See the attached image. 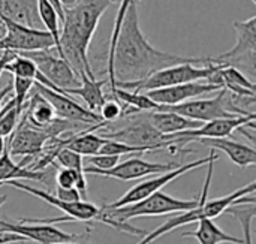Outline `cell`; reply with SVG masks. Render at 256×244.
<instances>
[{"label": "cell", "instance_id": "15", "mask_svg": "<svg viewBox=\"0 0 256 244\" xmlns=\"http://www.w3.org/2000/svg\"><path fill=\"white\" fill-rule=\"evenodd\" d=\"M33 88L40 93L52 106L54 112L57 117L69 120V122H75V123H84V124H99L104 123L99 117V114L92 112L90 110L84 108L82 105H80L78 102H75L69 94L66 93H58L56 90H51L39 82L34 81Z\"/></svg>", "mask_w": 256, "mask_h": 244}, {"label": "cell", "instance_id": "10", "mask_svg": "<svg viewBox=\"0 0 256 244\" xmlns=\"http://www.w3.org/2000/svg\"><path fill=\"white\" fill-rule=\"evenodd\" d=\"M218 153L216 150H212V153L208 154V158H204V159H198L195 162H189V164H184V165H180L168 172H164V174H159L158 177H153L150 180H146L136 186H134L132 189H129L123 196H120L117 201L111 202V204H106L104 206L105 210H114V208H120L123 206H129V204H134V202H138L147 196H150L154 192H159L162 190V188H165L168 183L174 182L176 178L182 177L183 174H188L189 171L195 170V168H201L202 165H207L208 162L212 160H218Z\"/></svg>", "mask_w": 256, "mask_h": 244}, {"label": "cell", "instance_id": "25", "mask_svg": "<svg viewBox=\"0 0 256 244\" xmlns=\"http://www.w3.org/2000/svg\"><path fill=\"white\" fill-rule=\"evenodd\" d=\"M10 180H36V182H44L46 183V174L42 171H33L24 166H20L15 164L8 152L0 156V186L6 182Z\"/></svg>", "mask_w": 256, "mask_h": 244}, {"label": "cell", "instance_id": "41", "mask_svg": "<svg viewBox=\"0 0 256 244\" xmlns=\"http://www.w3.org/2000/svg\"><path fill=\"white\" fill-rule=\"evenodd\" d=\"M58 2H60L62 8L64 9V8H70V6H74L78 0H58Z\"/></svg>", "mask_w": 256, "mask_h": 244}, {"label": "cell", "instance_id": "30", "mask_svg": "<svg viewBox=\"0 0 256 244\" xmlns=\"http://www.w3.org/2000/svg\"><path fill=\"white\" fill-rule=\"evenodd\" d=\"M54 166H62V168H68V170H74V171H84V162H82V156H80L78 153L63 147L57 152V154L54 156L52 164Z\"/></svg>", "mask_w": 256, "mask_h": 244}, {"label": "cell", "instance_id": "31", "mask_svg": "<svg viewBox=\"0 0 256 244\" xmlns=\"http://www.w3.org/2000/svg\"><path fill=\"white\" fill-rule=\"evenodd\" d=\"M33 84H34V81L30 80V78L14 76V80H12V90L15 92V93H14L15 106H16V110H20L21 112L24 111V106H26L28 93H30L32 88H33Z\"/></svg>", "mask_w": 256, "mask_h": 244}, {"label": "cell", "instance_id": "39", "mask_svg": "<svg viewBox=\"0 0 256 244\" xmlns=\"http://www.w3.org/2000/svg\"><path fill=\"white\" fill-rule=\"evenodd\" d=\"M10 92H12V82H9V84H6L4 87L0 88V111H2V108H3L4 99L10 94Z\"/></svg>", "mask_w": 256, "mask_h": 244}, {"label": "cell", "instance_id": "14", "mask_svg": "<svg viewBox=\"0 0 256 244\" xmlns=\"http://www.w3.org/2000/svg\"><path fill=\"white\" fill-rule=\"evenodd\" d=\"M182 164L174 162V164H160V162H147L140 158H132L124 162H118L114 168L106 170V171H99L92 166H84V174H93V176H102V177H111L117 178L122 182H130L136 178H142L146 176H153V174H164L168 172Z\"/></svg>", "mask_w": 256, "mask_h": 244}, {"label": "cell", "instance_id": "27", "mask_svg": "<svg viewBox=\"0 0 256 244\" xmlns=\"http://www.w3.org/2000/svg\"><path fill=\"white\" fill-rule=\"evenodd\" d=\"M104 142H105V138H102L100 135H94L92 132H82V134L66 138L64 147L78 153L80 156H93V154H98Z\"/></svg>", "mask_w": 256, "mask_h": 244}, {"label": "cell", "instance_id": "22", "mask_svg": "<svg viewBox=\"0 0 256 244\" xmlns=\"http://www.w3.org/2000/svg\"><path fill=\"white\" fill-rule=\"evenodd\" d=\"M80 80H81V86L80 87H74V88H64L63 93L66 94H76L80 98H82V100L87 105V110H90L92 112H96L100 110L102 104L106 100V94L102 92V87L108 82V80H102L98 81L96 78L92 80L88 78L86 74H80Z\"/></svg>", "mask_w": 256, "mask_h": 244}, {"label": "cell", "instance_id": "6", "mask_svg": "<svg viewBox=\"0 0 256 244\" xmlns=\"http://www.w3.org/2000/svg\"><path fill=\"white\" fill-rule=\"evenodd\" d=\"M158 111H171L201 123L218 118H234L238 116L252 114L240 108L234 102L232 94L225 88H220L219 94L212 99H190L178 105H159Z\"/></svg>", "mask_w": 256, "mask_h": 244}, {"label": "cell", "instance_id": "18", "mask_svg": "<svg viewBox=\"0 0 256 244\" xmlns=\"http://www.w3.org/2000/svg\"><path fill=\"white\" fill-rule=\"evenodd\" d=\"M198 141L214 150L224 152L230 158V160L240 168L254 166L256 164V150L246 144H242L228 138H201Z\"/></svg>", "mask_w": 256, "mask_h": 244}, {"label": "cell", "instance_id": "12", "mask_svg": "<svg viewBox=\"0 0 256 244\" xmlns=\"http://www.w3.org/2000/svg\"><path fill=\"white\" fill-rule=\"evenodd\" d=\"M52 50V48H51ZM51 50H39V51H27L18 52L27 58H30L42 76H45L51 84L57 88H74L78 84V75L70 68V64L63 60L58 54L54 56Z\"/></svg>", "mask_w": 256, "mask_h": 244}, {"label": "cell", "instance_id": "26", "mask_svg": "<svg viewBox=\"0 0 256 244\" xmlns=\"http://www.w3.org/2000/svg\"><path fill=\"white\" fill-rule=\"evenodd\" d=\"M38 15L40 22L45 26V30L50 33L54 42V50L63 58L62 46H60V16L54 10V8L46 0H38ZM64 60V58H63Z\"/></svg>", "mask_w": 256, "mask_h": 244}, {"label": "cell", "instance_id": "16", "mask_svg": "<svg viewBox=\"0 0 256 244\" xmlns=\"http://www.w3.org/2000/svg\"><path fill=\"white\" fill-rule=\"evenodd\" d=\"M9 136H10L9 147H6L9 154L26 156L30 159L40 154L46 141L51 138L46 132L28 124L24 117L21 118V122L16 124V128Z\"/></svg>", "mask_w": 256, "mask_h": 244}, {"label": "cell", "instance_id": "43", "mask_svg": "<svg viewBox=\"0 0 256 244\" xmlns=\"http://www.w3.org/2000/svg\"><path fill=\"white\" fill-rule=\"evenodd\" d=\"M252 2H254V3H256V0H252Z\"/></svg>", "mask_w": 256, "mask_h": 244}, {"label": "cell", "instance_id": "29", "mask_svg": "<svg viewBox=\"0 0 256 244\" xmlns=\"http://www.w3.org/2000/svg\"><path fill=\"white\" fill-rule=\"evenodd\" d=\"M4 72H9V74H12L14 76L30 78V80H33V81H36L38 76L40 75V72L38 70L36 64H34L30 58H27V57H24V56H21V54H18V52L14 56V58H12L10 62L6 63Z\"/></svg>", "mask_w": 256, "mask_h": 244}, {"label": "cell", "instance_id": "34", "mask_svg": "<svg viewBox=\"0 0 256 244\" xmlns=\"http://www.w3.org/2000/svg\"><path fill=\"white\" fill-rule=\"evenodd\" d=\"M90 166L99 171H106L114 168L120 162V156H111V154H93L88 156Z\"/></svg>", "mask_w": 256, "mask_h": 244}, {"label": "cell", "instance_id": "28", "mask_svg": "<svg viewBox=\"0 0 256 244\" xmlns=\"http://www.w3.org/2000/svg\"><path fill=\"white\" fill-rule=\"evenodd\" d=\"M111 94L120 104L132 106V110L135 111H158L159 110V105L153 102L146 93H138V92H130V90L116 87L111 90Z\"/></svg>", "mask_w": 256, "mask_h": 244}, {"label": "cell", "instance_id": "37", "mask_svg": "<svg viewBox=\"0 0 256 244\" xmlns=\"http://www.w3.org/2000/svg\"><path fill=\"white\" fill-rule=\"evenodd\" d=\"M26 240L20 236L9 234V232H0V244H10V243H24Z\"/></svg>", "mask_w": 256, "mask_h": 244}, {"label": "cell", "instance_id": "40", "mask_svg": "<svg viewBox=\"0 0 256 244\" xmlns=\"http://www.w3.org/2000/svg\"><path fill=\"white\" fill-rule=\"evenodd\" d=\"M46 2L54 8V10H56L57 15L60 16V21H63V8H62L60 2H58V0H46Z\"/></svg>", "mask_w": 256, "mask_h": 244}, {"label": "cell", "instance_id": "20", "mask_svg": "<svg viewBox=\"0 0 256 244\" xmlns=\"http://www.w3.org/2000/svg\"><path fill=\"white\" fill-rule=\"evenodd\" d=\"M147 118L150 124L162 135H172L182 130L196 129L202 124L201 122L190 120L171 111H147Z\"/></svg>", "mask_w": 256, "mask_h": 244}, {"label": "cell", "instance_id": "8", "mask_svg": "<svg viewBox=\"0 0 256 244\" xmlns=\"http://www.w3.org/2000/svg\"><path fill=\"white\" fill-rule=\"evenodd\" d=\"M135 112V116L130 114V117L128 118L126 124L114 132H106L102 134L100 136L105 140H114V141H120L129 146H135V147H142L147 148L148 152L156 150V148H164V147H170L172 146L171 140L166 138V135L159 134L148 122L147 118V111L144 114Z\"/></svg>", "mask_w": 256, "mask_h": 244}, {"label": "cell", "instance_id": "7", "mask_svg": "<svg viewBox=\"0 0 256 244\" xmlns=\"http://www.w3.org/2000/svg\"><path fill=\"white\" fill-rule=\"evenodd\" d=\"M232 26L237 33L236 46L212 60L214 63L232 66L243 74L246 70L250 81H254L256 78V16H250L246 21H236Z\"/></svg>", "mask_w": 256, "mask_h": 244}, {"label": "cell", "instance_id": "17", "mask_svg": "<svg viewBox=\"0 0 256 244\" xmlns=\"http://www.w3.org/2000/svg\"><path fill=\"white\" fill-rule=\"evenodd\" d=\"M220 88H222L220 86L210 84L207 81H192V82L177 84V86H171V87L148 90V92H146V94L158 105H178L182 102L196 99L200 96L218 92Z\"/></svg>", "mask_w": 256, "mask_h": 244}, {"label": "cell", "instance_id": "32", "mask_svg": "<svg viewBox=\"0 0 256 244\" xmlns=\"http://www.w3.org/2000/svg\"><path fill=\"white\" fill-rule=\"evenodd\" d=\"M148 152L147 148L142 147H135V146H129L120 141H114V140H105L104 146L99 148L98 154H111V156H122V154H130V153H146Z\"/></svg>", "mask_w": 256, "mask_h": 244}, {"label": "cell", "instance_id": "33", "mask_svg": "<svg viewBox=\"0 0 256 244\" xmlns=\"http://www.w3.org/2000/svg\"><path fill=\"white\" fill-rule=\"evenodd\" d=\"M123 112H124L123 104H120V102H118L117 99H114V98H112V99H106V100L102 104L100 110L98 111L100 120L105 122V123H112V122H116L117 118H120V117L123 116Z\"/></svg>", "mask_w": 256, "mask_h": 244}, {"label": "cell", "instance_id": "19", "mask_svg": "<svg viewBox=\"0 0 256 244\" xmlns=\"http://www.w3.org/2000/svg\"><path fill=\"white\" fill-rule=\"evenodd\" d=\"M0 16L32 28L40 26L38 0H0Z\"/></svg>", "mask_w": 256, "mask_h": 244}, {"label": "cell", "instance_id": "1", "mask_svg": "<svg viewBox=\"0 0 256 244\" xmlns=\"http://www.w3.org/2000/svg\"><path fill=\"white\" fill-rule=\"evenodd\" d=\"M138 2L140 0H134L124 14L116 40L112 60L106 69L111 90L116 88L117 82L141 81L170 66L182 63L204 64L207 62V57H183L154 48L141 32Z\"/></svg>", "mask_w": 256, "mask_h": 244}, {"label": "cell", "instance_id": "21", "mask_svg": "<svg viewBox=\"0 0 256 244\" xmlns=\"http://www.w3.org/2000/svg\"><path fill=\"white\" fill-rule=\"evenodd\" d=\"M30 98H27V110L26 114L22 116L28 124L33 128H38L40 130H45L54 120H56V112L51 106V104L34 88L30 92Z\"/></svg>", "mask_w": 256, "mask_h": 244}, {"label": "cell", "instance_id": "23", "mask_svg": "<svg viewBox=\"0 0 256 244\" xmlns=\"http://www.w3.org/2000/svg\"><path fill=\"white\" fill-rule=\"evenodd\" d=\"M218 76L220 80L222 88L228 90L231 94L238 98H255V82L248 78L243 72L232 66H225L219 69Z\"/></svg>", "mask_w": 256, "mask_h": 244}, {"label": "cell", "instance_id": "2", "mask_svg": "<svg viewBox=\"0 0 256 244\" xmlns=\"http://www.w3.org/2000/svg\"><path fill=\"white\" fill-rule=\"evenodd\" d=\"M116 0H78L74 6L63 9V30L60 32V46L63 58L75 74H86L94 80L88 62V48L104 12Z\"/></svg>", "mask_w": 256, "mask_h": 244}, {"label": "cell", "instance_id": "42", "mask_svg": "<svg viewBox=\"0 0 256 244\" xmlns=\"http://www.w3.org/2000/svg\"><path fill=\"white\" fill-rule=\"evenodd\" d=\"M58 244H76V243H74V242H69V243H58Z\"/></svg>", "mask_w": 256, "mask_h": 244}, {"label": "cell", "instance_id": "35", "mask_svg": "<svg viewBox=\"0 0 256 244\" xmlns=\"http://www.w3.org/2000/svg\"><path fill=\"white\" fill-rule=\"evenodd\" d=\"M56 183H57L58 188H63V189L75 188V174H74V171L60 166L57 170V174H56Z\"/></svg>", "mask_w": 256, "mask_h": 244}, {"label": "cell", "instance_id": "24", "mask_svg": "<svg viewBox=\"0 0 256 244\" xmlns=\"http://www.w3.org/2000/svg\"><path fill=\"white\" fill-rule=\"evenodd\" d=\"M183 237H192L200 244H243L244 242L238 237H232L220 230L213 219H201L198 220V230L194 232H184Z\"/></svg>", "mask_w": 256, "mask_h": 244}, {"label": "cell", "instance_id": "13", "mask_svg": "<svg viewBox=\"0 0 256 244\" xmlns=\"http://www.w3.org/2000/svg\"><path fill=\"white\" fill-rule=\"evenodd\" d=\"M255 112L249 116H238L234 118H218V120L206 122L196 129L182 130L172 135H166V138L171 140L174 146H184L190 141L201 140V138H228L234 130H238L242 126L255 122Z\"/></svg>", "mask_w": 256, "mask_h": 244}, {"label": "cell", "instance_id": "36", "mask_svg": "<svg viewBox=\"0 0 256 244\" xmlns=\"http://www.w3.org/2000/svg\"><path fill=\"white\" fill-rule=\"evenodd\" d=\"M56 198L62 200V201H66V202H75V201H81V195L78 194V190L75 188H70V189H63V188H58L57 186V190H56ZM84 201V200H82Z\"/></svg>", "mask_w": 256, "mask_h": 244}, {"label": "cell", "instance_id": "3", "mask_svg": "<svg viewBox=\"0 0 256 244\" xmlns=\"http://www.w3.org/2000/svg\"><path fill=\"white\" fill-rule=\"evenodd\" d=\"M208 174L206 178V183L202 186V192L198 196L200 198V204L188 212H183L182 214L166 220L164 225H160L159 228H156L153 232H148L147 236H144V238L138 244H152L153 242H156L159 237L171 232L172 230H177L183 225H189L194 222H198L201 219H214L218 216H220L222 213H225L228 208L234 207V206H240V204H254V198H248L249 195H254V192L256 190V183H250L242 189L234 190L232 194L222 196L219 200H212L208 201V189H210V183L213 178V168H214V160L208 162Z\"/></svg>", "mask_w": 256, "mask_h": 244}, {"label": "cell", "instance_id": "4", "mask_svg": "<svg viewBox=\"0 0 256 244\" xmlns=\"http://www.w3.org/2000/svg\"><path fill=\"white\" fill-rule=\"evenodd\" d=\"M222 68H225V64L214 63L210 57H207V62L204 63L202 68H198L194 63H182V64H176V66L160 69V70L154 72L153 75H150V76H147L146 80H141V81L117 82L116 87L130 90V92L144 93V92H148V90L171 87V86L192 82V81H207V82H210L212 78L214 76V74Z\"/></svg>", "mask_w": 256, "mask_h": 244}, {"label": "cell", "instance_id": "9", "mask_svg": "<svg viewBox=\"0 0 256 244\" xmlns=\"http://www.w3.org/2000/svg\"><path fill=\"white\" fill-rule=\"evenodd\" d=\"M8 186L14 188V189H20L22 192H27L42 201H45L46 204L56 207L57 210L63 212L66 214V218H56V219H45V220H36V222H40V224H56V222H70V220H80V222H92V220H99V216L102 213V207L99 208L98 206L88 202V201H75V202H66V201H62L58 198H56L54 195L45 192V190H40V189H36L33 186H28V184H24L21 183L20 180H10V182H6Z\"/></svg>", "mask_w": 256, "mask_h": 244}, {"label": "cell", "instance_id": "5", "mask_svg": "<svg viewBox=\"0 0 256 244\" xmlns=\"http://www.w3.org/2000/svg\"><path fill=\"white\" fill-rule=\"evenodd\" d=\"M200 204V198L198 200H190V201H184V200H178L174 196H170L166 194H164L162 190L152 194L150 196L129 204V206H123L120 208H114V210H105L102 207V213L99 216L98 222H102L108 226H111V219L117 220V222H128L130 219L135 218H144V216H164V214H170V213H176V212H188L195 208Z\"/></svg>", "mask_w": 256, "mask_h": 244}, {"label": "cell", "instance_id": "11", "mask_svg": "<svg viewBox=\"0 0 256 244\" xmlns=\"http://www.w3.org/2000/svg\"><path fill=\"white\" fill-rule=\"evenodd\" d=\"M0 21L4 27V33L0 38V52L2 51L27 52V51L54 48L52 38L46 30L26 27L22 24L14 22L3 16H0Z\"/></svg>", "mask_w": 256, "mask_h": 244}, {"label": "cell", "instance_id": "38", "mask_svg": "<svg viewBox=\"0 0 256 244\" xmlns=\"http://www.w3.org/2000/svg\"><path fill=\"white\" fill-rule=\"evenodd\" d=\"M15 54H16V52H14V51H2V54H0V76H2L3 72H4L6 63L10 62V60L14 58Z\"/></svg>", "mask_w": 256, "mask_h": 244}]
</instances>
